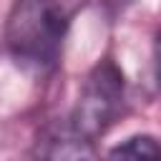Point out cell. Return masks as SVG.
Segmentation results:
<instances>
[{"label": "cell", "mask_w": 161, "mask_h": 161, "mask_svg": "<svg viewBox=\"0 0 161 161\" xmlns=\"http://www.w3.org/2000/svg\"><path fill=\"white\" fill-rule=\"evenodd\" d=\"M88 0H18L5 23L10 55L33 70H50L63 50L73 18Z\"/></svg>", "instance_id": "cell-1"}, {"label": "cell", "mask_w": 161, "mask_h": 161, "mask_svg": "<svg viewBox=\"0 0 161 161\" xmlns=\"http://www.w3.org/2000/svg\"><path fill=\"white\" fill-rule=\"evenodd\" d=\"M123 108V73L111 60L103 58L83 80L78 101L70 113V131L96 141L118 118Z\"/></svg>", "instance_id": "cell-2"}, {"label": "cell", "mask_w": 161, "mask_h": 161, "mask_svg": "<svg viewBox=\"0 0 161 161\" xmlns=\"http://www.w3.org/2000/svg\"><path fill=\"white\" fill-rule=\"evenodd\" d=\"M45 161H101V156H98L93 141L70 131L48 146Z\"/></svg>", "instance_id": "cell-3"}, {"label": "cell", "mask_w": 161, "mask_h": 161, "mask_svg": "<svg viewBox=\"0 0 161 161\" xmlns=\"http://www.w3.org/2000/svg\"><path fill=\"white\" fill-rule=\"evenodd\" d=\"M106 161H161L158 153V141L151 133H136L128 136L126 141L116 143L108 153Z\"/></svg>", "instance_id": "cell-4"}, {"label": "cell", "mask_w": 161, "mask_h": 161, "mask_svg": "<svg viewBox=\"0 0 161 161\" xmlns=\"http://www.w3.org/2000/svg\"><path fill=\"white\" fill-rule=\"evenodd\" d=\"M118 3H121V0H118Z\"/></svg>", "instance_id": "cell-5"}]
</instances>
